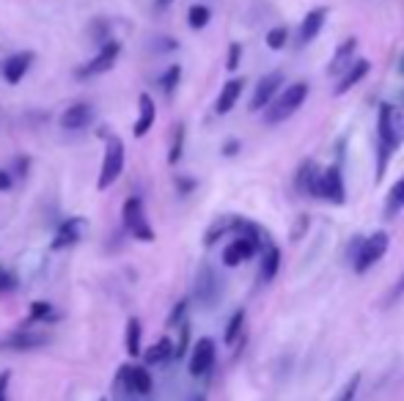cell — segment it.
Masks as SVG:
<instances>
[{
    "label": "cell",
    "mask_w": 404,
    "mask_h": 401,
    "mask_svg": "<svg viewBox=\"0 0 404 401\" xmlns=\"http://www.w3.org/2000/svg\"><path fill=\"white\" fill-rule=\"evenodd\" d=\"M377 130H380V162H377V181H380L385 176V165L391 162L394 151L404 143V107L382 105Z\"/></svg>",
    "instance_id": "1"
},
{
    "label": "cell",
    "mask_w": 404,
    "mask_h": 401,
    "mask_svg": "<svg viewBox=\"0 0 404 401\" xmlns=\"http://www.w3.org/2000/svg\"><path fill=\"white\" fill-rule=\"evenodd\" d=\"M306 99H308V83L300 80V83L286 86V89L280 91L267 107H264V121H267V124H280V121H286L289 116H294V113L306 105Z\"/></svg>",
    "instance_id": "2"
},
{
    "label": "cell",
    "mask_w": 404,
    "mask_h": 401,
    "mask_svg": "<svg viewBox=\"0 0 404 401\" xmlns=\"http://www.w3.org/2000/svg\"><path fill=\"white\" fill-rule=\"evenodd\" d=\"M311 195L316 198H324L330 204H344L347 201V190H344V176H341V168L338 165H330L324 171H316L311 179Z\"/></svg>",
    "instance_id": "3"
},
{
    "label": "cell",
    "mask_w": 404,
    "mask_h": 401,
    "mask_svg": "<svg viewBox=\"0 0 404 401\" xmlns=\"http://www.w3.org/2000/svg\"><path fill=\"white\" fill-rule=\"evenodd\" d=\"M124 174V143L121 137H107V146H105V160H102V171H99V181L96 187L99 190H107L113 187V181Z\"/></svg>",
    "instance_id": "4"
},
{
    "label": "cell",
    "mask_w": 404,
    "mask_h": 401,
    "mask_svg": "<svg viewBox=\"0 0 404 401\" xmlns=\"http://www.w3.org/2000/svg\"><path fill=\"white\" fill-rule=\"evenodd\" d=\"M388 245H391V236L385 231H377L371 236H366L358 245V253H355V272L363 275L374 267L385 253H388Z\"/></svg>",
    "instance_id": "5"
},
{
    "label": "cell",
    "mask_w": 404,
    "mask_h": 401,
    "mask_svg": "<svg viewBox=\"0 0 404 401\" xmlns=\"http://www.w3.org/2000/svg\"><path fill=\"white\" fill-rule=\"evenodd\" d=\"M121 218H124V225H127V231L133 234L135 239H140V242H154V228H151L149 220H146L143 201H140L137 195H133V198L124 201Z\"/></svg>",
    "instance_id": "6"
},
{
    "label": "cell",
    "mask_w": 404,
    "mask_h": 401,
    "mask_svg": "<svg viewBox=\"0 0 404 401\" xmlns=\"http://www.w3.org/2000/svg\"><path fill=\"white\" fill-rule=\"evenodd\" d=\"M220 294H223V280L218 278V272L212 267L198 269V278H195V300H198L204 308H212V305L220 303Z\"/></svg>",
    "instance_id": "7"
},
{
    "label": "cell",
    "mask_w": 404,
    "mask_h": 401,
    "mask_svg": "<svg viewBox=\"0 0 404 401\" xmlns=\"http://www.w3.org/2000/svg\"><path fill=\"white\" fill-rule=\"evenodd\" d=\"M119 55H121V42H119V39H107L105 45L99 47V52H96L89 63L80 69V77H93V75H105V72H110V69L116 66Z\"/></svg>",
    "instance_id": "8"
},
{
    "label": "cell",
    "mask_w": 404,
    "mask_h": 401,
    "mask_svg": "<svg viewBox=\"0 0 404 401\" xmlns=\"http://www.w3.org/2000/svg\"><path fill=\"white\" fill-rule=\"evenodd\" d=\"M119 382L127 393H135V396H149L151 393V374L143 365H121Z\"/></svg>",
    "instance_id": "9"
},
{
    "label": "cell",
    "mask_w": 404,
    "mask_h": 401,
    "mask_svg": "<svg viewBox=\"0 0 404 401\" xmlns=\"http://www.w3.org/2000/svg\"><path fill=\"white\" fill-rule=\"evenodd\" d=\"M256 250H259V236H242V234H239L223 250V264L225 267H239L242 262L253 259Z\"/></svg>",
    "instance_id": "10"
},
{
    "label": "cell",
    "mask_w": 404,
    "mask_h": 401,
    "mask_svg": "<svg viewBox=\"0 0 404 401\" xmlns=\"http://www.w3.org/2000/svg\"><path fill=\"white\" fill-rule=\"evenodd\" d=\"M283 86V72H269L264 75L259 83H256V91H253V96H250V110L256 113V110H264L269 102L278 96V89Z\"/></svg>",
    "instance_id": "11"
},
{
    "label": "cell",
    "mask_w": 404,
    "mask_h": 401,
    "mask_svg": "<svg viewBox=\"0 0 404 401\" xmlns=\"http://www.w3.org/2000/svg\"><path fill=\"white\" fill-rule=\"evenodd\" d=\"M47 338L45 333H31V330H20V333H11L6 338H0V349H8V352H28V349H39L45 347Z\"/></svg>",
    "instance_id": "12"
},
{
    "label": "cell",
    "mask_w": 404,
    "mask_h": 401,
    "mask_svg": "<svg viewBox=\"0 0 404 401\" xmlns=\"http://www.w3.org/2000/svg\"><path fill=\"white\" fill-rule=\"evenodd\" d=\"M215 365V341L212 338H201L195 347H193V355H190V374L193 377H204L209 374Z\"/></svg>",
    "instance_id": "13"
},
{
    "label": "cell",
    "mask_w": 404,
    "mask_h": 401,
    "mask_svg": "<svg viewBox=\"0 0 404 401\" xmlns=\"http://www.w3.org/2000/svg\"><path fill=\"white\" fill-rule=\"evenodd\" d=\"M324 20H327V8H324V6H322V8H314V11H308L306 20H300V28H297V42H300V47L311 45L316 36L322 33Z\"/></svg>",
    "instance_id": "14"
},
{
    "label": "cell",
    "mask_w": 404,
    "mask_h": 401,
    "mask_svg": "<svg viewBox=\"0 0 404 401\" xmlns=\"http://www.w3.org/2000/svg\"><path fill=\"white\" fill-rule=\"evenodd\" d=\"M91 121H93V107L86 102H77V105H72L61 113V130L77 133V130H86Z\"/></svg>",
    "instance_id": "15"
},
{
    "label": "cell",
    "mask_w": 404,
    "mask_h": 401,
    "mask_svg": "<svg viewBox=\"0 0 404 401\" xmlns=\"http://www.w3.org/2000/svg\"><path fill=\"white\" fill-rule=\"evenodd\" d=\"M31 63H33V52H17V55L6 58V61H3V80H6L8 86H17V83L28 75Z\"/></svg>",
    "instance_id": "16"
},
{
    "label": "cell",
    "mask_w": 404,
    "mask_h": 401,
    "mask_svg": "<svg viewBox=\"0 0 404 401\" xmlns=\"http://www.w3.org/2000/svg\"><path fill=\"white\" fill-rule=\"evenodd\" d=\"M137 105H140V113H137V121H135L133 133L135 137H143V135L154 127V121H157V105H154V99H151L149 93H140Z\"/></svg>",
    "instance_id": "17"
},
{
    "label": "cell",
    "mask_w": 404,
    "mask_h": 401,
    "mask_svg": "<svg viewBox=\"0 0 404 401\" xmlns=\"http://www.w3.org/2000/svg\"><path fill=\"white\" fill-rule=\"evenodd\" d=\"M242 91H245V80H242V77H234V80L225 83L223 89H220V96H218V105H215L218 116H225V113L234 110V105L239 102Z\"/></svg>",
    "instance_id": "18"
},
{
    "label": "cell",
    "mask_w": 404,
    "mask_h": 401,
    "mask_svg": "<svg viewBox=\"0 0 404 401\" xmlns=\"http://www.w3.org/2000/svg\"><path fill=\"white\" fill-rule=\"evenodd\" d=\"M368 69H371V63H368V61H355V63H350V66L344 69V75H341L338 86H336V96H341V93H347L350 89H355L360 80L368 75Z\"/></svg>",
    "instance_id": "19"
},
{
    "label": "cell",
    "mask_w": 404,
    "mask_h": 401,
    "mask_svg": "<svg viewBox=\"0 0 404 401\" xmlns=\"http://www.w3.org/2000/svg\"><path fill=\"white\" fill-rule=\"evenodd\" d=\"M80 225H83V220H80V218H69L66 223L58 228V234H55V239L50 242V248H52V250H63V248H72V245L80 239Z\"/></svg>",
    "instance_id": "20"
},
{
    "label": "cell",
    "mask_w": 404,
    "mask_h": 401,
    "mask_svg": "<svg viewBox=\"0 0 404 401\" xmlns=\"http://www.w3.org/2000/svg\"><path fill=\"white\" fill-rule=\"evenodd\" d=\"M404 209V176L394 181V187L388 190V198H385V206H382V215L391 220L396 218L399 212Z\"/></svg>",
    "instance_id": "21"
},
{
    "label": "cell",
    "mask_w": 404,
    "mask_h": 401,
    "mask_svg": "<svg viewBox=\"0 0 404 401\" xmlns=\"http://www.w3.org/2000/svg\"><path fill=\"white\" fill-rule=\"evenodd\" d=\"M171 357H174V341H171V338H160L154 347L146 349L143 360H146L149 365H160V363H165V360H171Z\"/></svg>",
    "instance_id": "22"
},
{
    "label": "cell",
    "mask_w": 404,
    "mask_h": 401,
    "mask_svg": "<svg viewBox=\"0 0 404 401\" xmlns=\"http://www.w3.org/2000/svg\"><path fill=\"white\" fill-rule=\"evenodd\" d=\"M355 47H358V39H347L344 45L336 50V55H333L327 72H330V75H338L341 69H347V66H350V58H352V52H355Z\"/></svg>",
    "instance_id": "23"
},
{
    "label": "cell",
    "mask_w": 404,
    "mask_h": 401,
    "mask_svg": "<svg viewBox=\"0 0 404 401\" xmlns=\"http://www.w3.org/2000/svg\"><path fill=\"white\" fill-rule=\"evenodd\" d=\"M209 20H212L209 6H204V3H193V6L187 8V25H190L193 31L207 28V25H209Z\"/></svg>",
    "instance_id": "24"
},
{
    "label": "cell",
    "mask_w": 404,
    "mask_h": 401,
    "mask_svg": "<svg viewBox=\"0 0 404 401\" xmlns=\"http://www.w3.org/2000/svg\"><path fill=\"white\" fill-rule=\"evenodd\" d=\"M280 269V250L278 248H267L264 259H262V280H272Z\"/></svg>",
    "instance_id": "25"
},
{
    "label": "cell",
    "mask_w": 404,
    "mask_h": 401,
    "mask_svg": "<svg viewBox=\"0 0 404 401\" xmlns=\"http://www.w3.org/2000/svg\"><path fill=\"white\" fill-rule=\"evenodd\" d=\"M127 355L130 357L140 355V321L135 316L127 321Z\"/></svg>",
    "instance_id": "26"
},
{
    "label": "cell",
    "mask_w": 404,
    "mask_h": 401,
    "mask_svg": "<svg viewBox=\"0 0 404 401\" xmlns=\"http://www.w3.org/2000/svg\"><path fill=\"white\" fill-rule=\"evenodd\" d=\"M179 80H181V66L179 63H174V66H168V69H165V75L160 77V89L171 96V93L177 91V86H179Z\"/></svg>",
    "instance_id": "27"
},
{
    "label": "cell",
    "mask_w": 404,
    "mask_h": 401,
    "mask_svg": "<svg viewBox=\"0 0 404 401\" xmlns=\"http://www.w3.org/2000/svg\"><path fill=\"white\" fill-rule=\"evenodd\" d=\"M242 324H245V311L239 308V311L234 313L231 319H228V327H225V344H234L237 338H239V333H242Z\"/></svg>",
    "instance_id": "28"
},
{
    "label": "cell",
    "mask_w": 404,
    "mask_h": 401,
    "mask_svg": "<svg viewBox=\"0 0 404 401\" xmlns=\"http://www.w3.org/2000/svg\"><path fill=\"white\" fill-rule=\"evenodd\" d=\"M358 388H360V374H352V377L344 382V388L338 391L336 401H355V396H358Z\"/></svg>",
    "instance_id": "29"
},
{
    "label": "cell",
    "mask_w": 404,
    "mask_h": 401,
    "mask_svg": "<svg viewBox=\"0 0 404 401\" xmlns=\"http://www.w3.org/2000/svg\"><path fill=\"white\" fill-rule=\"evenodd\" d=\"M181 149H184V127H177V133H174V143H171V151H168V162L171 165H177L181 160Z\"/></svg>",
    "instance_id": "30"
},
{
    "label": "cell",
    "mask_w": 404,
    "mask_h": 401,
    "mask_svg": "<svg viewBox=\"0 0 404 401\" xmlns=\"http://www.w3.org/2000/svg\"><path fill=\"white\" fill-rule=\"evenodd\" d=\"M286 39H289V31L280 25V28H272L267 33V47L269 50H283L286 47Z\"/></svg>",
    "instance_id": "31"
},
{
    "label": "cell",
    "mask_w": 404,
    "mask_h": 401,
    "mask_svg": "<svg viewBox=\"0 0 404 401\" xmlns=\"http://www.w3.org/2000/svg\"><path fill=\"white\" fill-rule=\"evenodd\" d=\"M52 313H55L52 311V305L45 303V300H39V303L31 305V321H47V319H55Z\"/></svg>",
    "instance_id": "32"
},
{
    "label": "cell",
    "mask_w": 404,
    "mask_h": 401,
    "mask_svg": "<svg viewBox=\"0 0 404 401\" xmlns=\"http://www.w3.org/2000/svg\"><path fill=\"white\" fill-rule=\"evenodd\" d=\"M91 36L99 42V45H105L107 39H113V36H107V22L105 20H93V28H91Z\"/></svg>",
    "instance_id": "33"
},
{
    "label": "cell",
    "mask_w": 404,
    "mask_h": 401,
    "mask_svg": "<svg viewBox=\"0 0 404 401\" xmlns=\"http://www.w3.org/2000/svg\"><path fill=\"white\" fill-rule=\"evenodd\" d=\"M17 289V278L8 269H0V294H8Z\"/></svg>",
    "instance_id": "34"
},
{
    "label": "cell",
    "mask_w": 404,
    "mask_h": 401,
    "mask_svg": "<svg viewBox=\"0 0 404 401\" xmlns=\"http://www.w3.org/2000/svg\"><path fill=\"white\" fill-rule=\"evenodd\" d=\"M239 58H242V45H231L228 47V61H225V66L234 72V69L239 66Z\"/></svg>",
    "instance_id": "35"
},
{
    "label": "cell",
    "mask_w": 404,
    "mask_h": 401,
    "mask_svg": "<svg viewBox=\"0 0 404 401\" xmlns=\"http://www.w3.org/2000/svg\"><path fill=\"white\" fill-rule=\"evenodd\" d=\"M8 382H11V371L0 374V401H8Z\"/></svg>",
    "instance_id": "36"
},
{
    "label": "cell",
    "mask_w": 404,
    "mask_h": 401,
    "mask_svg": "<svg viewBox=\"0 0 404 401\" xmlns=\"http://www.w3.org/2000/svg\"><path fill=\"white\" fill-rule=\"evenodd\" d=\"M184 308H187V303H184V300H181L179 305H177V308H174V313H171V319H168V324H171V327H174V324H177V321H179L181 316H184Z\"/></svg>",
    "instance_id": "37"
},
{
    "label": "cell",
    "mask_w": 404,
    "mask_h": 401,
    "mask_svg": "<svg viewBox=\"0 0 404 401\" xmlns=\"http://www.w3.org/2000/svg\"><path fill=\"white\" fill-rule=\"evenodd\" d=\"M6 190H11V174L0 168V192H6Z\"/></svg>",
    "instance_id": "38"
},
{
    "label": "cell",
    "mask_w": 404,
    "mask_h": 401,
    "mask_svg": "<svg viewBox=\"0 0 404 401\" xmlns=\"http://www.w3.org/2000/svg\"><path fill=\"white\" fill-rule=\"evenodd\" d=\"M28 165H31V160H28V157H17V171H20V176H25V174H28Z\"/></svg>",
    "instance_id": "39"
},
{
    "label": "cell",
    "mask_w": 404,
    "mask_h": 401,
    "mask_svg": "<svg viewBox=\"0 0 404 401\" xmlns=\"http://www.w3.org/2000/svg\"><path fill=\"white\" fill-rule=\"evenodd\" d=\"M237 149H239V143H237V140H234V143H225L223 154H225V157H231V154H237Z\"/></svg>",
    "instance_id": "40"
},
{
    "label": "cell",
    "mask_w": 404,
    "mask_h": 401,
    "mask_svg": "<svg viewBox=\"0 0 404 401\" xmlns=\"http://www.w3.org/2000/svg\"><path fill=\"white\" fill-rule=\"evenodd\" d=\"M404 292V275H402V280H399V283H396V289H394V297H399V294H402Z\"/></svg>",
    "instance_id": "41"
},
{
    "label": "cell",
    "mask_w": 404,
    "mask_h": 401,
    "mask_svg": "<svg viewBox=\"0 0 404 401\" xmlns=\"http://www.w3.org/2000/svg\"><path fill=\"white\" fill-rule=\"evenodd\" d=\"M171 3H174V0H157V6H160V8H165V6H171Z\"/></svg>",
    "instance_id": "42"
},
{
    "label": "cell",
    "mask_w": 404,
    "mask_h": 401,
    "mask_svg": "<svg viewBox=\"0 0 404 401\" xmlns=\"http://www.w3.org/2000/svg\"><path fill=\"white\" fill-rule=\"evenodd\" d=\"M193 401H204V399H193Z\"/></svg>",
    "instance_id": "43"
},
{
    "label": "cell",
    "mask_w": 404,
    "mask_h": 401,
    "mask_svg": "<svg viewBox=\"0 0 404 401\" xmlns=\"http://www.w3.org/2000/svg\"><path fill=\"white\" fill-rule=\"evenodd\" d=\"M102 401H105V399H102Z\"/></svg>",
    "instance_id": "44"
}]
</instances>
